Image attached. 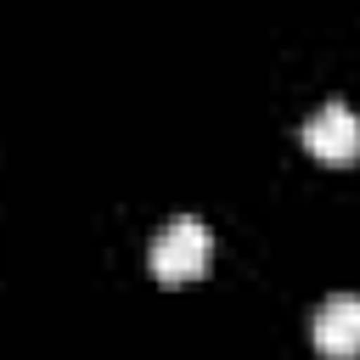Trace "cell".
I'll return each mask as SVG.
<instances>
[{"instance_id":"obj_1","label":"cell","mask_w":360,"mask_h":360,"mask_svg":"<svg viewBox=\"0 0 360 360\" xmlns=\"http://www.w3.org/2000/svg\"><path fill=\"white\" fill-rule=\"evenodd\" d=\"M208 253H214L208 225H202L197 214H174V219L152 236L146 264H152V276H158L163 287H180V281H197V276L208 270Z\"/></svg>"},{"instance_id":"obj_2","label":"cell","mask_w":360,"mask_h":360,"mask_svg":"<svg viewBox=\"0 0 360 360\" xmlns=\"http://www.w3.org/2000/svg\"><path fill=\"white\" fill-rule=\"evenodd\" d=\"M309 338L326 360H354L360 354V292H332L309 315Z\"/></svg>"},{"instance_id":"obj_3","label":"cell","mask_w":360,"mask_h":360,"mask_svg":"<svg viewBox=\"0 0 360 360\" xmlns=\"http://www.w3.org/2000/svg\"><path fill=\"white\" fill-rule=\"evenodd\" d=\"M304 146L321 163H354L360 158V118L343 101H326V107H315L304 118Z\"/></svg>"}]
</instances>
